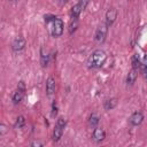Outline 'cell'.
<instances>
[{
    "instance_id": "603a6c76",
    "label": "cell",
    "mask_w": 147,
    "mask_h": 147,
    "mask_svg": "<svg viewBox=\"0 0 147 147\" xmlns=\"http://www.w3.org/2000/svg\"><path fill=\"white\" fill-rule=\"evenodd\" d=\"M142 61H144V65H145V68L147 69V55L144 56V60H142Z\"/></svg>"
},
{
    "instance_id": "44dd1931",
    "label": "cell",
    "mask_w": 147,
    "mask_h": 147,
    "mask_svg": "<svg viewBox=\"0 0 147 147\" xmlns=\"http://www.w3.org/2000/svg\"><path fill=\"white\" fill-rule=\"evenodd\" d=\"M42 145H44V142L38 141V140H33L30 142V146H42Z\"/></svg>"
},
{
    "instance_id": "5b68a950",
    "label": "cell",
    "mask_w": 147,
    "mask_h": 147,
    "mask_svg": "<svg viewBox=\"0 0 147 147\" xmlns=\"http://www.w3.org/2000/svg\"><path fill=\"white\" fill-rule=\"evenodd\" d=\"M106 138V131L101 127H95L92 132V140L94 142H101Z\"/></svg>"
},
{
    "instance_id": "52a82bcc",
    "label": "cell",
    "mask_w": 147,
    "mask_h": 147,
    "mask_svg": "<svg viewBox=\"0 0 147 147\" xmlns=\"http://www.w3.org/2000/svg\"><path fill=\"white\" fill-rule=\"evenodd\" d=\"M25 44H26V41H25L24 38H22V37H16V38L13 40V42H11V49H13L14 52H20V51H22V49L25 47Z\"/></svg>"
},
{
    "instance_id": "6da1fadb",
    "label": "cell",
    "mask_w": 147,
    "mask_h": 147,
    "mask_svg": "<svg viewBox=\"0 0 147 147\" xmlns=\"http://www.w3.org/2000/svg\"><path fill=\"white\" fill-rule=\"evenodd\" d=\"M107 60V54L103 49H95L91 56L88 57L87 60V64H88V68L91 69H98V68H101L105 62Z\"/></svg>"
},
{
    "instance_id": "30bf717a",
    "label": "cell",
    "mask_w": 147,
    "mask_h": 147,
    "mask_svg": "<svg viewBox=\"0 0 147 147\" xmlns=\"http://www.w3.org/2000/svg\"><path fill=\"white\" fill-rule=\"evenodd\" d=\"M24 93H25V90L17 88V90L13 93V95H11V101H13V103H14V105H18V103L23 100Z\"/></svg>"
},
{
    "instance_id": "7402d4cb",
    "label": "cell",
    "mask_w": 147,
    "mask_h": 147,
    "mask_svg": "<svg viewBox=\"0 0 147 147\" xmlns=\"http://www.w3.org/2000/svg\"><path fill=\"white\" fill-rule=\"evenodd\" d=\"M88 1H90V0H79V3L82 5V7H83V9H85V7L87 6V3H88Z\"/></svg>"
},
{
    "instance_id": "e0dca14e",
    "label": "cell",
    "mask_w": 147,
    "mask_h": 147,
    "mask_svg": "<svg viewBox=\"0 0 147 147\" xmlns=\"http://www.w3.org/2000/svg\"><path fill=\"white\" fill-rule=\"evenodd\" d=\"M24 125H25V117L21 115V116H18V117L16 118V122H15L14 126H15L16 129H22Z\"/></svg>"
},
{
    "instance_id": "ba28073f",
    "label": "cell",
    "mask_w": 147,
    "mask_h": 147,
    "mask_svg": "<svg viewBox=\"0 0 147 147\" xmlns=\"http://www.w3.org/2000/svg\"><path fill=\"white\" fill-rule=\"evenodd\" d=\"M55 87H56V84H55V78L49 76L46 80V94L48 96H52L54 93H55Z\"/></svg>"
},
{
    "instance_id": "2e32d148",
    "label": "cell",
    "mask_w": 147,
    "mask_h": 147,
    "mask_svg": "<svg viewBox=\"0 0 147 147\" xmlns=\"http://www.w3.org/2000/svg\"><path fill=\"white\" fill-rule=\"evenodd\" d=\"M78 18H71V21H70V23H69V33L70 34H72L76 30H77V28H78Z\"/></svg>"
},
{
    "instance_id": "5bb4252c",
    "label": "cell",
    "mask_w": 147,
    "mask_h": 147,
    "mask_svg": "<svg viewBox=\"0 0 147 147\" xmlns=\"http://www.w3.org/2000/svg\"><path fill=\"white\" fill-rule=\"evenodd\" d=\"M82 10H83V7H82V5L79 2L76 3V5H74L72 8H71V11H70L71 18H78V16L80 15Z\"/></svg>"
},
{
    "instance_id": "8992f818",
    "label": "cell",
    "mask_w": 147,
    "mask_h": 147,
    "mask_svg": "<svg viewBox=\"0 0 147 147\" xmlns=\"http://www.w3.org/2000/svg\"><path fill=\"white\" fill-rule=\"evenodd\" d=\"M116 18H117V10L115 8H109L106 13V22L105 23L108 26H111L114 24V22L116 21Z\"/></svg>"
},
{
    "instance_id": "d4e9b609",
    "label": "cell",
    "mask_w": 147,
    "mask_h": 147,
    "mask_svg": "<svg viewBox=\"0 0 147 147\" xmlns=\"http://www.w3.org/2000/svg\"><path fill=\"white\" fill-rule=\"evenodd\" d=\"M10 1H17V0H10Z\"/></svg>"
},
{
    "instance_id": "277c9868",
    "label": "cell",
    "mask_w": 147,
    "mask_h": 147,
    "mask_svg": "<svg viewBox=\"0 0 147 147\" xmlns=\"http://www.w3.org/2000/svg\"><path fill=\"white\" fill-rule=\"evenodd\" d=\"M142 121H144V114H142L140 110L134 111V113L130 116V118H129L130 124L133 125V126H138V125H140V124L142 123Z\"/></svg>"
},
{
    "instance_id": "cb8c5ba5",
    "label": "cell",
    "mask_w": 147,
    "mask_h": 147,
    "mask_svg": "<svg viewBox=\"0 0 147 147\" xmlns=\"http://www.w3.org/2000/svg\"><path fill=\"white\" fill-rule=\"evenodd\" d=\"M68 1H69V0H59V3H60L61 6H63V5H65Z\"/></svg>"
},
{
    "instance_id": "7c38bea8",
    "label": "cell",
    "mask_w": 147,
    "mask_h": 147,
    "mask_svg": "<svg viewBox=\"0 0 147 147\" xmlns=\"http://www.w3.org/2000/svg\"><path fill=\"white\" fill-rule=\"evenodd\" d=\"M62 134H63V127H61V126H59V125L55 124V127L53 130V136H52L53 141H55V142L59 141L62 138Z\"/></svg>"
},
{
    "instance_id": "4fadbf2b",
    "label": "cell",
    "mask_w": 147,
    "mask_h": 147,
    "mask_svg": "<svg viewBox=\"0 0 147 147\" xmlns=\"http://www.w3.org/2000/svg\"><path fill=\"white\" fill-rule=\"evenodd\" d=\"M117 99L116 98H110V99H107L106 101H105V103H103V108L108 111V110H111V109H114L116 106H117Z\"/></svg>"
},
{
    "instance_id": "9a60e30c",
    "label": "cell",
    "mask_w": 147,
    "mask_h": 147,
    "mask_svg": "<svg viewBox=\"0 0 147 147\" xmlns=\"http://www.w3.org/2000/svg\"><path fill=\"white\" fill-rule=\"evenodd\" d=\"M99 122H100V116L96 113H92L90 115V117H88V124L94 127V126H96L99 124Z\"/></svg>"
},
{
    "instance_id": "3957f363",
    "label": "cell",
    "mask_w": 147,
    "mask_h": 147,
    "mask_svg": "<svg viewBox=\"0 0 147 147\" xmlns=\"http://www.w3.org/2000/svg\"><path fill=\"white\" fill-rule=\"evenodd\" d=\"M108 25L106 23H101L96 30H95V33H94V40L99 44L103 42L106 40V37H107V33H108Z\"/></svg>"
},
{
    "instance_id": "9c48e42d",
    "label": "cell",
    "mask_w": 147,
    "mask_h": 147,
    "mask_svg": "<svg viewBox=\"0 0 147 147\" xmlns=\"http://www.w3.org/2000/svg\"><path fill=\"white\" fill-rule=\"evenodd\" d=\"M49 52L45 48V47H41L40 48V63L42 67H47L48 63H49Z\"/></svg>"
},
{
    "instance_id": "ac0fdd59",
    "label": "cell",
    "mask_w": 147,
    "mask_h": 147,
    "mask_svg": "<svg viewBox=\"0 0 147 147\" xmlns=\"http://www.w3.org/2000/svg\"><path fill=\"white\" fill-rule=\"evenodd\" d=\"M132 65H133V68H139L140 67V62H139V56L137 55V54H134L133 56H132Z\"/></svg>"
},
{
    "instance_id": "8fae6325",
    "label": "cell",
    "mask_w": 147,
    "mask_h": 147,
    "mask_svg": "<svg viewBox=\"0 0 147 147\" xmlns=\"http://www.w3.org/2000/svg\"><path fill=\"white\" fill-rule=\"evenodd\" d=\"M137 77H138L137 69H136V68H132V69L129 71L127 76H126V85H127V86H132V85L136 83Z\"/></svg>"
},
{
    "instance_id": "ffe728a7",
    "label": "cell",
    "mask_w": 147,
    "mask_h": 147,
    "mask_svg": "<svg viewBox=\"0 0 147 147\" xmlns=\"http://www.w3.org/2000/svg\"><path fill=\"white\" fill-rule=\"evenodd\" d=\"M56 114H57V106H56V102L53 101V103H52V115L55 116Z\"/></svg>"
},
{
    "instance_id": "7a4b0ae2",
    "label": "cell",
    "mask_w": 147,
    "mask_h": 147,
    "mask_svg": "<svg viewBox=\"0 0 147 147\" xmlns=\"http://www.w3.org/2000/svg\"><path fill=\"white\" fill-rule=\"evenodd\" d=\"M63 29H64V24L63 21L59 17H56L53 22H52V28H51V33L54 38L61 37L63 33Z\"/></svg>"
},
{
    "instance_id": "d6986e66",
    "label": "cell",
    "mask_w": 147,
    "mask_h": 147,
    "mask_svg": "<svg viewBox=\"0 0 147 147\" xmlns=\"http://www.w3.org/2000/svg\"><path fill=\"white\" fill-rule=\"evenodd\" d=\"M56 125H59V126H61V127H65V125H67V121L63 118V117H59L57 118V121H56Z\"/></svg>"
}]
</instances>
